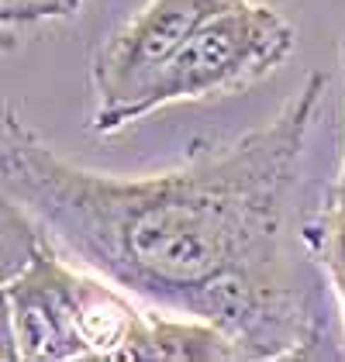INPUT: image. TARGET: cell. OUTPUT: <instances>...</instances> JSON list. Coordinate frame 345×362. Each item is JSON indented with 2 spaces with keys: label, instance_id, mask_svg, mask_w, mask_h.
I'll use <instances>...</instances> for the list:
<instances>
[{
  "label": "cell",
  "instance_id": "6da1fadb",
  "mask_svg": "<svg viewBox=\"0 0 345 362\" xmlns=\"http://www.w3.org/2000/svg\"><path fill=\"white\" fill-rule=\"evenodd\" d=\"M324 90L328 76L311 73L266 124L131 180L62 159L7 107L4 200L62 255L135 300L221 328L242 359H300L317 328L283 279L280 242Z\"/></svg>",
  "mask_w": 345,
  "mask_h": 362
},
{
  "label": "cell",
  "instance_id": "7a4b0ae2",
  "mask_svg": "<svg viewBox=\"0 0 345 362\" xmlns=\"http://www.w3.org/2000/svg\"><path fill=\"white\" fill-rule=\"evenodd\" d=\"M293 42H297V31L276 7L242 0L221 11L218 18H211L163 66V73L121 114V128L170 104L238 93L245 86L259 83L293 52Z\"/></svg>",
  "mask_w": 345,
  "mask_h": 362
},
{
  "label": "cell",
  "instance_id": "3957f363",
  "mask_svg": "<svg viewBox=\"0 0 345 362\" xmlns=\"http://www.w3.org/2000/svg\"><path fill=\"white\" fill-rule=\"evenodd\" d=\"M11 207V204H4ZM25 231L28 252L21 266L4 279V356L25 362H73L86 359L80 334V279L83 269L11 207Z\"/></svg>",
  "mask_w": 345,
  "mask_h": 362
},
{
  "label": "cell",
  "instance_id": "277c9868",
  "mask_svg": "<svg viewBox=\"0 0 345 362\" xmlns=\"http://www.w3.org/2000/svg\"><path fill=\"white\" fill-rule=\"evenodd\" d=\"M242 0H148L142 11L117 28L93 59V93L97 111L90 132H121V114L152 83L197 31Z\"/></svg>",
  "mask_w": 345,
  "mask_h": 362
},
{
  "label": "cell",
  "instance_id": "5b68a950",
  "mask_svg": "<svg viewBox=\"0 0 345 362\" xmlns=\"http://www.w3.org/2000/svg\"><path fill=\"white\" fill-rule=\"evenodd\" d=\"M242 349L221 328L201 317L172 314V310H145L139 338L128 362H235Z\"/></svg>",
  "mask_w": 345,
  "mask_h": 362
},
{
  "label": "cell",
  "instance_id": "8992f818",
  "mask_svg": "<svg viewBox=\"0 0 345 362\" xmlns=\"http://www.w3.org/2000/svg\"><path fill=\"white\" fill-rule=\"evenodd\" d=\"M300 238L311 252V259L324 269L345 314V207L324 200V211L300 231Z\"/></svg>",
  "mask_w": 345,
  "mask_h": 362
},
{
  "label": "cell",
  "instance_id": "52a82bcc",
  "mask_svg": "<svg viewBox=\"0 0 345 362\" xmlns=\"http://www.w3.org/2000/svg\"><path fill=\"white\" fill-rule=\"evenodd\" d=\"M83 0H0V21L4 28L35 25V21H59L80 14Z\"/></svg>",
  "mask_w": 345,
  "mask_h": 362
},
{
  "label": "cell",
  "instance_id": "ba28073f",
  "mask_svg": "<svg viewBox=\"0 0 345 362\" xmlns=\"http://www.w3.org/2000/svg\"><path fill=\"white\" fill-rule=\"evenodd\" d=\"M339 62H342V73H345V35L339 42ZM328 204H342L345 207V159H342V169H339V180H335V187L328 194Z\"/></svg>",
  "mask_w": 345,
  "mask_h": 362
}]
</instances>
